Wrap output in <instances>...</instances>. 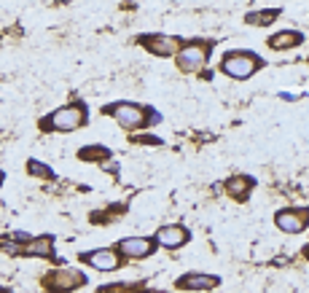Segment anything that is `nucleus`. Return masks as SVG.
Returning a JSON list of instances; mask_svg holds the SVG:
<instances>
[{
    "label": "nucleus",
    "mask_w": 309,
    "mask_h": 293,
    "mask_svg": "<svg viewBox=\"0 0 309 293\" xmlns=\"http://www.w3.org/2000/svg\"><path fill=\"white\" fill-rule=\"evenodd\" d=\"M135 143H153V145H161V137H153V135H143V137H135Z\"/></svg>",
    "instance_id": "obj_19"
},
{
    "label": "nucleus",
    "mask_w": 309,
    "mask_h": 293,
    "mask_svg": "<svg viewBox=\"0 0 309 293\" xmlns=\"http://www.w3.org/2000/svg\"><path fill=\"white\" fill-rule=\"evenodd\" d=\"M207 59H210V43H207V41L183 43L180 51L175 54L177 70H183V73H199L207 65Z\"/></svg>",
    "instance_id": "obj_4"
},
{
    "label": "nucleus",
    "mask_w": 309,
    "mask_h": 293,
    "mask_svg": "<svg viewBox=\"0 0 309 293\" xmlns=\"http://www.w3.org/2000/svg\"><path fill=\"white\" fill-rule=\"evenodd\" d=\"M301 41H304V35L296 33V30H280L277 35L269 38V49H274V51H290V49H296Z\"/></svg>",
    "instance_id": "obj_14"
},
{
    "label": "nucleus",
    "mask_w": 309,
    "mask_h": 293,
    "mask_svg": "<svg viewBox=\"0 0 309 293\" xmlns=\"http://www.w3.org/2000/svg\"><path fill=\"white\" fill-rule=\"evenodd\" d=\"M218 285H221V277H215V274H199V272H191V274L177 277L175 288H177V290H215Z\"/></svg>",
    "instance_id": "obj_12"
},
{
    "label": "nucleus",
    "mask_w": 309,
    "mask_h": 293,
    "mask_svg": "<svg viewBox=\"0 0 309 293\" xmlns=\"http://www.w3.org/2000/svg\"><path fill=\"white\" fill-rule=\"evenodd\" d=\"M188 229L180 226V223H169V226H161L156 231V237L153 240L159 242V248H167V250H177V248H183L185 242H188Z\"/></svg>",
    "instance_id": "obj_11"
},
{
    "label": "nucleus",
    "mask_w": 309,
    "mask_h": 293,
    "mask_svg": "<svg viewBox=\"0 0 309 293\" xmlns=\"http://www.w3.org/2000/svg\"><path fill=\"white\" fill-rule=\"evenodd\" d=\"M83 264H89L91 269L97 272H113V269L121 266V253L116 248H97V250H89V253H81L78 256Z\"/></svg>",
    "instance_id": "obj_8"
},
{
    "label": "nucleus",
    "mask_w": 309,
    "mask_h": 293,
    "mask_svg": "<svg viewBox=\"0 0 309 293\" xmlns=\"http://www.w3.org/2000/svg\"><path fill=\"white\" fill-rule=\"evenodd\" d=\"M137 43H140L145 51L156 54V57H175V54L180 51V46H183L180 38H175V35H161V33L140 35V38H137Z\"/></svg>",
    "instance_id": "obj_7"
},
{
    "label": "nucleus",
    "mask_w": 309,
    "mask_h": 293,
    "mask_svg": "<svg viewBox=\"0 0 309 293\" xmlns=\"http://www.w3.org/2000/svg\"><path fill=\"white\" fill-rule=\"evenodd\" d=\"M3 178H6V175H3V169H0V186H3Z\"/></svg>",
    "instance_id": "obj_20"
},
{
    "label": "nucleus",
    "mask_w": 309,
    "mask_h": 293,
    "mask_svg": "<svg viewBox=\"0 0 309 293\" xmlns=\"http://www.w3.org/2000/svg\"><path fill=\"white\" fill-rule=\"evenodd\" d=\"M274 223L285 234H298V231H304L309 226V210H296V207L280 210L274 215Z\"/></svg>",
    "instance_id": "obj_10"
},
{
    "label": "nucleus",
    "mask_w": 309,
    "mask_h": 293,
    "mask_svg": "<svg viewBox=\"0 0 309 293\" xmlns=\"http://www.w3.org/2000/svg\"><path fill=\"white\" fill-rule=\"evenodd\" d=\"M280 17V9H266V11H250L245 14V22L253 27H269L274 25V19Z\"/></svg>",
    "instance_id": "obj_16"
},
{
    "label": "nucleus",
    "mask_w": 309,
    "mask_h": 293,
    "mask_svg": "<svg viewBox=\"0 0 309 293\" xmlns=\"http://www.w3.org/2000/svg\"><path fill=\"white\" fill-rule=\"evenodd\" d=\"M27 175H30V178H38V180H57V172H54L49 164L38 161V159L27 161Z\"/></svg>",
    "instance_id": "obj_17"
},
{
    "label": "nucleus",
    "mask_w": 309,
    "mask_h": 293,
    "mask_svg": "<svg viewBox=\"0 0 309 293\" xmlns=\"http://www.w3.org/2000/svg\"><path fill=\"white\" fill-rule=\"evenodd\" d=\"M261 67H264V59L253 51H226L221 59V70L229 75V78L237 81H247L250 75H256Z\"/></svg>",
    "instance_id": "obj_3"
},
{
    "label": "nucleus",
    "mask_w": 309,
    "mask_h": 293,
    "mask_svg": "<svg viewBox=\"0 0 309 293\" xmlns=\"http://www.w3.org/2000/svg\"><path fill=\"white\" fill-rule=\"evenodd\" d=\"M83 285H89V280H86V274L75 266H57L43 277L46 290H78Z\"/></svg>",
    "instance_id": "obj_5"
},
{
    "label": "nucleus",
    "mask_w": 309,
    "mask_h": 293,
    "mask_svg": "<svg viewBox=\"0 0 309 293\" xmlns=\"http://www.w3.org/2000/svg\"><path fill=\"white\" fill-rule=\"evenodd\" d=\"M223 188H226V194L231 199H237V202H245L247 197H250V191L256 188V180L250 178V175H231V178L223 183Z\"/></svg>",
    "instance_id": "obj_13"
},
{
    "label": "nucleus",
    "mask_w": 309,
    "mask_h": 293,
    "mask_svg": "<svg viewBox=\"0 0 309 293\" xmlns=\"http://www.w3.org/2000/svg\"><path fill=\"white\" fill-rule=\"evenodd\" d=\"M89 124V108L81 100H73L70 105H62L57 111H51L46 119L38 121V127L43 132H75V129Z\"/></svg>",
    "instance_id": "obj_1"
},
{
    "label": "nucleus",
    "mask_w": 309,
    "mask_h": 293,
    "mask_svg": "<svg viewBox=\"0 0 309 293\" xmlns=\"http://www.w3.org/2000/svg\"><path fill=\"white\" fill-rule=\"evenodd\" d=\"M19 256H27V258H49V261H57V264H65L54 256V237L51 234H41V237H30V240L22 245Z\"/></svg>",
    "instance_id": "obj_9"
},
{
    "label": "nucleus",
    "mask_w": 309,
    "mask_h": 293,
    "mask_svg": "<svg viewBox=\"0 0 309 293\" xmlns=\"http://www.w3.org/2000/svg\"><path fill=\"white\" fill-rule=\"evenodd\" d=\"M156 248H159V242L151 240V237H124V240H119V245H116V250L121 253L124 261L148 258L156 253Z\"/></svg>",
    "instance_id": "obj_6"
},
{
    "label": "nucleus",
    "mask_w": 309,
    "mask_h": 293,
    "mask_svg": "<svg viewBox=\"0 0 309 293\" xmlns=\"http://www.w3.org/2000/svg\"><path fill=\"white\" fill-rule=\"evenodd\" d=\"M105 116H113L116 121H119V127L129 129V132H135V129H143L148 124H156L159 116L153 108H145V105H137V103H127V100H121V103H113V105H105L102 108Z\"/></svg>",
    "instance_id": "obj_2"
},
{
    "label": "nucleus",
    "mask_w": 309,
    "mask_h": 293,
    "mask_svg": "<svg viewBox=\"0 0 309 293\" xmlns=\"http://www.w3.org/2000/svg\"><path fill=\"white\" fill-rule=\"evenodd\" d=\"M113 156V151L111 148H105V145H83V148L78 151V159L81 161H111Z\"/></svg>",
    "instance_id": "obj_15"
},
{
    "label": "nucleus",
    "mask_w": 309,
    "mask_h": 293,
    "mask_svg": "<svg viewBox=\"0 0 309 293\" xmlns=\"http://www.w3.org/2000/svg\"><path fill=\"white\" fill-rule=\"evenodd\" d=\"M143 282H137V285H127V282H113V285H105V288H99V293H127V290H135V288H140Z\"/></svg>",
    "instance_id": "obj_18"
}]
</instances>
